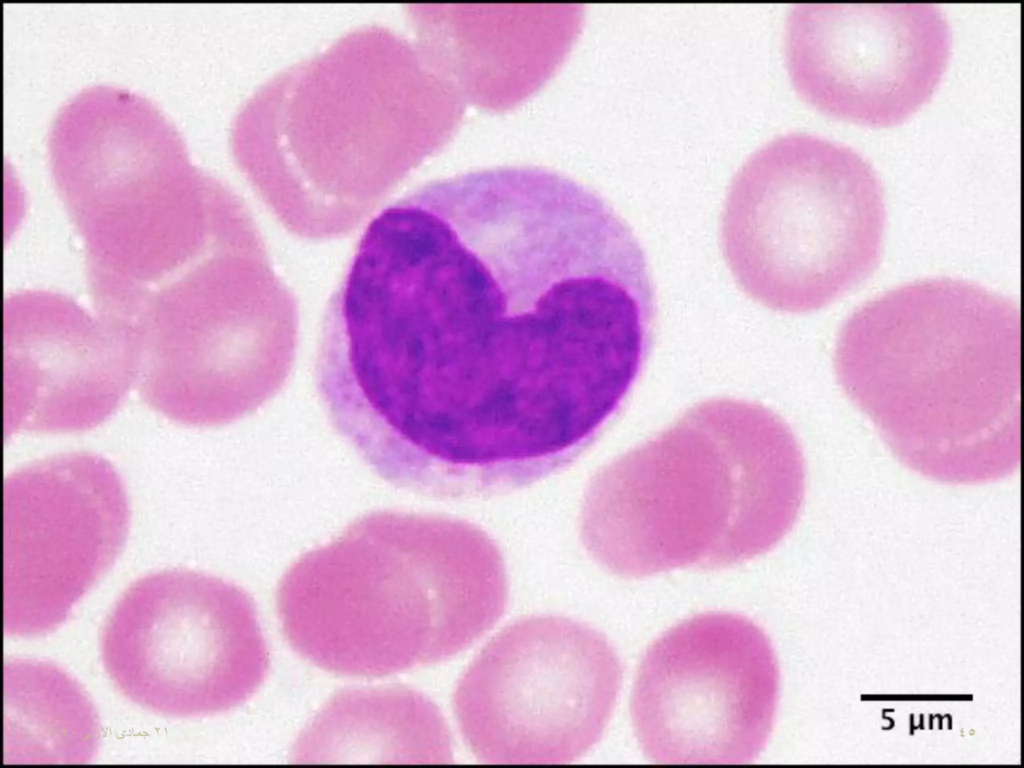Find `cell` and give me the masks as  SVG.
Here are the masks:
<instances>
[{"mask_svg": "<svg viewBox=\"0 0 1024 768\" xmlns=\"http://www.w3.org/2000/svg\"><path fill=\"white\" fill-rule=\"evenodd\" d=\"M644 251L600 195L499 167L379 212L322 320L317 354L359 438L411 479L486 498L574 463L648 354Z\"/></svg>", "mask_w": 1024, "mask_h": 768, "instance_id": "obj_1", "label": "cell"}, {"mask_svg": "<svg viewBox=\"0 0 1024 768\" xmlns=\"http://www.w3.org/2000/svg\"><path fill=\"white\" fill-rule=\"evenodd\" d=\"M459 97L418 41L360 26L257 88L233 120L232 154L287 231L341 238L445 143Z\"/></svg>", "mask_w": 1024, "mask_h": 768, "instance_id": "obj_2", "label": "cell"}, {"mask_svg": "<svg viewBox=\"0 0 1024 768\" xmlns=\"http://www.w3.org/2000/svg\"><path fill=\"white\" fill-rule=\"evenodd\" d=\"M839 383L893 454L947 484L999 480L1020 464V313L976 283L918 280L843 323Z\"/></svg>", "mask_w": 1024, "mask_h": 768, "instance_id": "obj_3", "label": "cell"}, {"mask_svg": "<svg viewBox=\"0 0 1024 768\" xmlns=\"http://www.w3.org/2000/svg\"><path fill=\"white\" fill-rule=\"evenodd\" d=\"M804 494L805 462L787 423L754 402L712 399L594 475L580 534L619 576L725 568L774 548Z\"/></svg>", "mask_w": 1024, "mask_h": 768, "instance_id": "obj_4", "label": "cell"}, {"mask_svg": "<svg viewBox=\"0 0 1024 768\" xmlns=\"http://www.w3.org/2000/svg\"><path fill=\"white\" fill-rule=\"evenodd\" d=\"M503 557L479 527L376 511L295 561L277 611L300 656L328 672L383 677L459 654L502 616Z\"/></svg>", "mask_w": 1024, "mask_h": 768, "instance_id": "obj_5", "label": "cell"}, {"mask_svg": "<svg viewBox=\"0 0 1024 768\" xmlns=\"http://www.w3.org/2000/svg\"><path fill=\"white\" fill-rule=\"evenodd\" d=\"M885 224L872 165L849 146L793 132L760 146L738 169L720 238L746 295L776 311L807 313L870 277Z\"/></svg>", "mask_w": 1024, "mask_h": 768, "instance_id": "obj_6", "label": "cell"}, {"mask_svg": "<svg viewBox=\"0 0 1024 768\" xmlns=\"http://www.w3.org/2000/svg\"><path fill=\"white\" fill-rule=\"evenodd\" d=\"M111 326L142 388L208 399L251 386L289 357L299 309L257 224L144 295Z\"/></svg>", "mask_w": 1024, "mask_h": 768, "instance_id": "obj_7", "label": "cell"}, {"mask_svg": "<svg viewBox=\"0 0 1024 768\" xmlns=\"http://www.w3.org/2000/svg\"><path fill=\"white\" fill-rule=\"evenodd\" d=\"M100 647L104 668L125 697L172 717L243 704L270 664L252 598L229 581L188 569L131 583L106 618Z\"/></svg>", "mask_w": 1024, "mask_h": 768, "instance_id": "obj_8", "label": "cell"}, {"mask_svg": "<svg viewBox=\"0 0 1024 768\" xmlns=\"http://www.w3.org/2000/svg\"><path fill=\"white\" fill-rule=\"evenodd\" d=\"M622 681L607 638L562 616H532L491 639L457 683L453 707L472 753L493 764H559L601 738Z\"/></svg>", "mask_w": 1024, "mask_h": 768, "instance_id": "obj_9", "label": "cell"}, {"mask_svg": "<svg viewBox=\"0 0 1024 768\" xmlns=\"http://www.w3.org/2000/svg\"><path fill=\"white\" fill-rule=\"evenodd\" d=\"M776 655L764 631L728 612L696 615L647 649L631 716L645 754L666 764H743L771 734Z\"/></svg>", "mask_w": 1024, "mask_h": 768, "instance_id": "obj_10", "label": "cell"}, {"mask_svg": "<svg viewBox=\"0 0 1024 768\" xmlns=\"http://www.w3.org/2000/svg\"><path fill=\"white\" fill-rule=\"evenodd\" d=\"M123 481L100 455L68 452L4 481V630L53 631L107 573L128 535Z\"/></svg>", "mask_w": 1024, "mask_h": 768, "instance_id": "obj_11", "label": "cell"}, {"mask_svg": "<svg viewBox=\"0 0 1024 768\" xmlns=\"http://www.w3.org/2000/svg\"><path fill=\"white\" fill-rule=\"evenodd\" d=\"M784 44L803 100L830 117L886 127L931 97L951 32L931 3H801L789 11Z\"/></svg>", "mask_w": 1024, "mask_h": 768, "instance_id": "obj_12", "label": "cell"}, {"mask_svg": "<svg viewBox=\"0 0 1024 768\" xmlns=\"http://www.w3.org/2000/svg\"><path fill=\"white\" fill-rule=\"evenodd\" d=\"M136 382L126 346L64 294L24 290L4 305V435L67 433L106 421Z\"/></svg>", "mask_w": 1024, "mask_h": 768, "instance_id": "obj_13", "label": "cell"}, {"mask_svg": "<svg viewBox=\"0 0 1024 768\" xmlns=\"http://www.w3.org/2000/svg\"><path fill=\"white\" fill-rule=\"evenodd\" d=\"M296 763H416L453 760L449 727L437 705L401 686L338 691L298 737Z\"/></svg>", "mask_w": 1024, "mask_h": 768, "instance_id": "obj_14", "label": "cell"}, {"mask_svg": "<svg viewBox=\"0 0 1024 768\" xmlns=\"http://www.w3.org/2000/svg\"><path fill=\"white\" fill-rule=\"evenodd\" d=\"M40 687L27 681L24 694L8 697V711L16 712L17 728L24 736L36 737L46 753H56L57 762L89 760L98 741V725L92 705L76 683L57 667L39 662Z\"/></svg>", "mask_w": 1024, "mask_h": 768, "instance_id": "obj_15", "label": "cell"}]
</instances>
